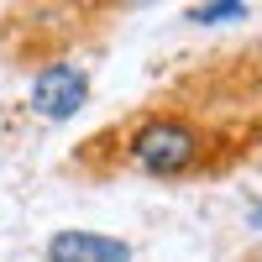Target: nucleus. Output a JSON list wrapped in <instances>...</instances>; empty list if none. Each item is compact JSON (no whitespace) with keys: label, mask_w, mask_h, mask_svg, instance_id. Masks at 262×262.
<instances>
[{"label":"nucleus","mask_w":262,"mask_h":262,"mask_svg":"<svg viewBox=\"0 0 262 262\" xmlns=\"http://www.w3.org/2000/svg\"><path fill=\"white\" fill-rule=\"evenodd\" d=\"M100 152L105 168H126L158 184H184V179H210L226 163H236L231 131L215 126L205 111L194 105H142L137 116H126L121 126H111L95 147H84L79 158Z\"/></svg>","instance_id":"obj_1"},{"label":"nucleus","mask_w":262,"mask_h":262,"mask_svg":"<svg viewBox=\"0 0 262 262\" xmlns=\"http://www.w3.org/2000/svg\"><path fill=\"white\" fill-rule=\"evenodd\" d=\"M95 79L79 58H48L42 69L32 74V90H27V116L32 121H48V126H69L84 105H90Z\"/></svg>","instance_id":"obj_2"},{"label":"nucleus","mask_w":262,"mask_h":262,"mask_svg":"<svg viewBox=\"0 0 262 262\" xmlns=\"http://www.w3.org/2000/svg\"><path fill=\"white\" fill-rule=\"evenodd\" d=\"M42 262H137V247L121 242V236H105V231H53L42 242Z\"/></svg>","instance_id":"obj_3"},{"label":"nucleus","mask_w":262,"mask_h":262,"mask_svg":"<svg viewBox=\"0 0 262 262\" xmlns=\"http://www.w3.org/2000/svg\"><path fill=\"white\" fill-rule=\"evenodd\" d=\"M252 11L257 6H247V0H200V6H184V21L200 32H221V27H242Z\"/></svg>","instance_id":"obj_4"},{"label":"nucleus","mask_w":262,"mask_h":262,"mask_svg":"<svg viewBox=\"0 0 262 262\" xmlns=\"http://www.w3.org/2000/svg\"><path fill=\"white\" fill-rule=\"evenodd\" d=\"M247 226L262 236V194H252V205H247Z\"/></svg>","instance_id":"obj_5"}]
</instances>
